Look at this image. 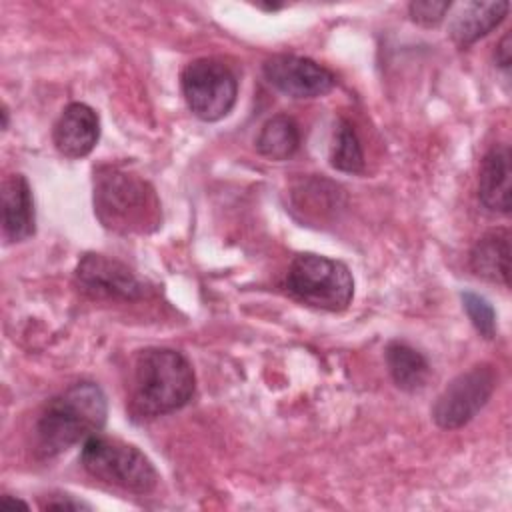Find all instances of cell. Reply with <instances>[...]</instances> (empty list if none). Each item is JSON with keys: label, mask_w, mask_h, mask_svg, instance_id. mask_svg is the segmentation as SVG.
I'll use <instances>...</instances> for the list:
<instances>
[{"label": "cell", "mask_w": 512, "mask_h": 512, "mask_svg": "<svg viewBox=\"0 0 512 512\" xmlns=\"http://www.w3.org/2000/svg\"><path fill=\"white\" fill-rule=\"evenodd\" d=\"M262 70L266 80L290 98H318L336 84V76L328 68L296 54H276L264 62Z\"/></svg>", "instance_id": "8"}, {"label": "cell", "mask_w": 512, "mask_h": 512, "mask_svg": "<svg viewBox=\"0 0 512 512\" xmlns=\"http://www.w3.org/2000/svg\"><path fill=\"white\" fill-rule=\"evenodd\" d=\"M478 198L492 212H510V148L506 144L492 146L482 158Z\"/></svg>", "instance_id": "12"}, {"label": "cell", "mask_w": 512, "mask_h": 512, "mask_svg": "<svg viewBox=\"0 0 512 512\" xmlns=\"http://www.w3.org/2000/svg\"><path fill=\"white\" fill-rule=\"evenodd\" d=\"M470 268L476 276L508 286L510 234L504 228L486 232L470 252Z\"/></svg>", "instance_id": "14"}, {"label": "cell", "mask_w": 512, "mask_h": 512, "mask_svg": "<svg viewBox=\"0 0 512 512\" xmlns=\"http://www.w3.org/2000/svg\"><path fill=\"white\" fill-rule=\"evenodd\" d=\"M94 212L114 232H150L160 222L154 188L140 176L120 168H102L94 180Z\"/></svg>", "instance_id": "3"}, {"label": "cell", "mask_w": 512, "mask_h": 512, "mask_svg": "<svg viewBox=\"0 0 512 512\" xmlns=\"http://www.w3.org/2000/svg\"><path fill=\"white\" fill-rule=\"evenodd\" d=\"M496 388V372L490 364H478L458 374L432 406L434 422L444 430L468 424L490 400Z\"/></svg>", "instance_id": "7"}, {"label": "cell", "mask_w": 512, "mask_h": 512, "mask_svg": "<svg viewBox=\"0 0 512 512\" xmlns=\"http://www.w3.org/2000/svg\"><path fill=\"white\" fill-rule=\"evenodd\" d=\"M108 404L102 388L94 382H76L44 406L36 422V450L50 458L74 444H84L100 434L106 424Z\"/></svg>", "instance_id": "1"}, {"label": "cell", "mask_w": 512, "mask_h": 512, "mask_svg": "<svg viewBox=\"0 0 512 512\" xmlns=\"http://www.w3.org/2000/svg\"><path fill=\"white\" fill-rule=\"evenodd\" d=\"M496 64L504 70L510 68V34H504V38L496 46Z\"/></svg>", "instance_id": "21"}, {"label": "cell", "mask_w": 512, "mask_h": 512, "mask_svg": "<svg viewBox=\"0 0 512 512\" xmlns=\"http://www.w3.org/2000/svg\"><path fill=\"white\" fill-rule=\"evenodd\" d=\"M36 230L34 200L28 180L12 174L2 182V232L8 242L28 240Z\"/></svg>", "instance_id": "11"}, {"label": "cell", "mask_w": 512, "mask_h": 512, "mask_svg": "<svg viewBox=\"0 0 512 512\" xmlns=\"http://www.w3.org/2000/svg\"><path fill=\"white\" fill-rule=\"evenodd\" d=\"M100 138V118L84 102H70L54 124L52 140L66 158L88 156Z\"/></svg>", "instance_id": "10"}, {"label": "cell", "mask_w": 512, "mask_h": 512, "mask_svg": "<svg viewBox=\"0 0 512 512\" xmlns=\"http://www.w3.org/2000/svg\"><path fill=\"white\" fill-rule=\"evenodd\" d=\"M0 506H2V508H16V506H20V508H24V510H28V508H30L24 500H18V498L14 500V498H10L8 494H6V496H2Z\"/></svg>", "instance_id": "22"}, {"label": "cell", "mask_w": 512, "mask_h": 512, "mask_svg": "<svg viewBox=\"0 0 512 512\" xmlns=\"http://www.w3.org/2000/svg\"><path fill=\"white\" fill-rule=\"evenodd\" d=\"M462 304L464 310L476 328V332L484 338H494L496 334V314L494 308L488 304L486 298L474 294V292H462Z\"/></svg>", "instance_id": "18"}, {"label": "cell", "mask_w": 512, "mask_h": 512, "mask_svg": "<svg viewBox=\"0 0 512 512\" xmlns=\"http://www.w3.org/2000/svg\"><path fill=\"white\" fill-rule=\"evenodd\" d=\"M76 280L94 298L138 300L146 294L142 282L126 264L102 254H86L76 266Z\"/></svg>", "instance_id": "9"}, {"label": "cell", "mask_w": 512, "mask_h": 512, "mask_svg": "<svg viewBox=\"0 0 512 512\" xmlns=\"http://www.w3.org/2000/svg\"><path fill=\"white\" fill-rule=\"evenodd\" d=\"M450 2H438V0H416V2H410L408 6V12H410V18L420 24V26H438L446 12L450 10Z\"/></svg>", "instance_id": "19"}, {"label": "cell", "mask_w": 512, "mask_h": 512, "mask_svg": "<svg viewBox=\"0 0 512 512\" xmlns=\"http://www.w3.org/2000/svg\"><path fill=\"white\" fill-rule=\"evenodd\" d=\"M180 84L190 112L204 122L222 120L236 104L238 80L234 72L216 58L192 60L182 70Z\"/></svg>", "instance_id": "6"}, {"label": "cell", "mask_w": 512, "mask_h": 512, "mask_svg": "<svg viewBox=\"0 0 512 512\" xmlns=\"http://www.w3.org/2000/svg\"><path fill=\"white\" fill-rule=\"evenodd\" d=\"M194 388V370L182 352L146 348L134 362L130 410L138 418L170 414L192 400Z\"/></svg>", "instance_id": "2"}, {"label": "cell", "mask_w": 512, "mask_h": 512, "mask_svg": "<svg viewBox=\"0 0 512 512\" xmlns=\"http://www.w3.org/2000/svg\"><path fill=\"white\" fill-rule=\"evenodd\" d=\"M286 290L298 302L340 312L348 308L354 296V278L350 268L320 254H298L286 274Z\"/></svg>", "instance_id": "5"}, {"label": "cell", "mask_w": 512, "mask_h": 512, "mask_svg": "<svg viewBox=\"0 0 512 512\" xmlns=\"http://www.w3.org/2000/svg\"><path fill=\"white\" fill-rule=\"evenodd\" d=\"M80 462L96 480L132 494H148L158 484V472L144 452L118 438L90 436L82 444Z\"/></svg>", "instance_id": "4"}, {"label": "cell", "mask_w": 512, "mask_h": 512, "mask_svg": "<svg viewBox=\"0 0 512 512\" xmlns=\"http://www.w3.org/2000/svg\"><path fill=\"white\" fill-rule=\"evenodd\" d=\"M42 508L46 510H90L88 504H84L82 500H74L72 496H54V498H48Z\"/></svg>", "instance_id": "20"}, {"label": "cell", "mask_w": 512, "mask_h": 512, "mask_svg": "<svg viewBox=\"0 0 512 512\" xmlns=\"http://www.w3.org/2000/svg\"><path fill=\"white\" fill-rule=\"evenodd\" d=\"M330 164L348 174H358L364 168V152L354 126L348 120H340L334 132V144L330 150Z\"/></svg>", "instance_id": "17"}, {"label": "cell", "mask_w": 512, "mask_h": 512, "mask_svg": "<svg viewBox=\"0 0 512 512\" xmlns=\"http://www.w3.org/2000/svg\"><path fill=\"white\" fill-rule=\"evenodd\" d=\"M386 366L394 384L406 392L420 390L430 376L428 360L404 342H390L386 346Z\"/></svg>", "instance_id": "15"}, {"label": "cell", "mask_w": 512, "mask_h": 512, "mask_svg": "<svg viewBox=\"0 0 512 512\" xmlns=\"http://www.w3.org/2000/svg\"><path fill=\"white\" fill-rule=\"evenodd\" d=\"M508 2H468L450 24V38L456 46L466 48L494 30L506 16Z\"/></svg>", "instance_id": "13"}, {"label": "cell", "mask_w": 512, "mask_h": 512, "mask_svg": "<svg viewBox=\"0 0 512 512\" xmlns=\"http://www.w3.org/2000/svg\"><path fill=\"white\" fill-rule=\"evenodd\" d=\"M300 146V128L294 118L276 114L264 122L256 136V150L270 160H288Z\"/></svg>", "instance_id": "16"}]
</instances>
